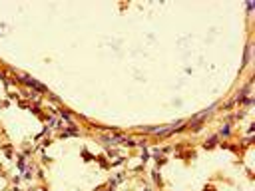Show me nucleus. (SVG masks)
<instances>
[{"mask_svg": "<svg viewBox=\"0 0 255 191\" xmlns=\"http://www.w3.org/2000/svg\"><path fill=\"white\" fill-rule=\"evenodd\" d=\"M22 80H24V82H26V84H28V86H32L34 90H38V92H46V88H44V86H42V84H38L36 80H32V78H28V76H24Z\"/></svg>", "mask_w": 255, "mask_h": 191, "instance_id": "1", "label": "nucleus"}, {"mask_svg": "<svg viewBox=\"0 0 255 191\" xmlns=\"http://www.w3.org/2000/svg\"><path fill=\"white\" fill-rule=\"evenodd\" d=\"M215 141H217V138H211V139H209V141H207L205 145H207V147H211V145H215Z\"/></svg>", "mask_w": 255, "mask_h": 191, "instance_id": "2", "label": "nucleus"}, {"mask_svg": "<svg viewBox=\"0 0 255 191\" xmlns=\"http://www.w3.org/2000/svg\"><path fill=\"white\" fill-rule=\"evenodd\" d=\"M227 133H229V128H227V125H223V128H221V135H227Z\"/></svg>", "mask_w": 255, "mask_h": 191, "instance_id": "3", "label": "nucleus"}]
</instances>
